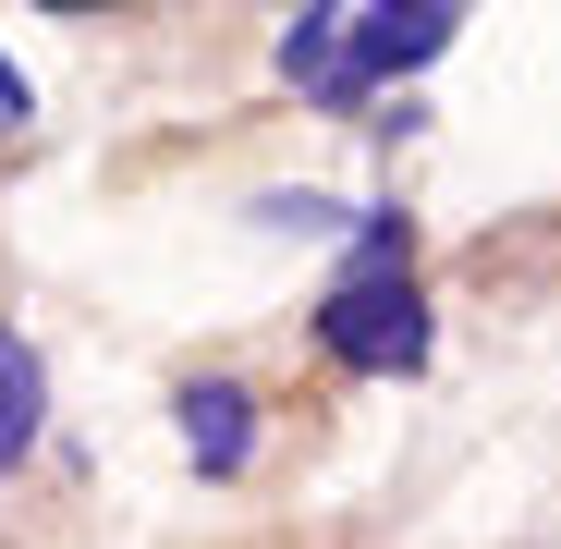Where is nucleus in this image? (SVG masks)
<instances>
[{"label":"nucleus","instance_id":"obj_1","mask_svg":"<svg viewBox=\"0 0 561 549\" xmlns=\"http://www.w3.org/2000/svg\"><path fill=\"white\" fill-rule=\"evenodd\" d=\"M318 354L342 379H415L427 366V282L415 268H366L318 294Z\"/></svg>","mask_w":561,"mask_h":549},{"label":"nucleus","instance_id":"obj_2","mask_svg":"<svg viewBox=\"0 0 561 549\" xmlns=\"http://www.w3.org/2000/svg\"><path fill=\"white\" fill-rule=\"evenodd\" d=\"M451 25H463V0H354L342 13V73L366 99H379V85H415L451 49Z\"/></svg>","mask_w":561,"mask_h":549},{"label":"nucleus","instance_id":"obj_3","mask_svg":"<svg viewBox=\"0 0 561 549\" xmlns=\"http://www.w3.org/2000/svg\"><path fill=\"white\" fill-rule=\"evenodd\" d=\"M171 427H183V451H196V477H244L256 465V391L244 379H183L171 391Z\"/></svg>","mask_w":561,"mask_h":549},{"label":"nucleus","instance_id":"obj_4","mask_svg":"<svg viewBox=\"0 0 561 549\" xmlns=\"http://www.w3.org/2000/svg\"><path fill=\"white\" fill-rule=\"evenodd\" d=\"M49 451V354L25 330H0V477Z\"/></svg>","mask_w":561,"mask_h":549},{"label":"nucleus","instance_id":"obj_5","mask_svg":"<svg viewBox=\"0 0 561 549\" xmlns=\"http://www.w3.org/2000/svg\"><path fill=\"white\" fill-rule=\"evenodd\" d=\"M280 73H294L306 99L342 73V0H318V13H294V25H280Z\"/></svg>","mask_w":561,"mask_h":549},{"label":"nucleus","instance_id":"obj_6","mask_svg":"<svg viewBox=\"0 0 561 549\" xmlns=\"http://www.w3.org/2000/svg\"><path fill=\"white\" fill-rule=\"evenodd\" d=\"M366 268H415V220H403V208H354V256H342V282H366Z\"/></svg>","mask_w":561,"mask_h":549},{"label":"nucleus","instance_id":"obj_7","mask_svg":"<svg viewBox=\"0 0 561 549\" xmlns=\"http://www.w3.org/2000/svg\"><path fill=\"white\" fill-rule=\"evenodd\" d=\"M342 220H354V208L318 196V183H306V196H294V183H280V196H256V232H306V244H318V232H342Z\"/></svg>","mask_w":561,"mask_h":549},{"label":"nucleus","instance_id":"obj_8","mask_svg":"<svg viewBox=\"0 0 561 549\" xmlns=\"http://www.w3.org/2000/svg\"><path fill=\"white\" fill-rule=\"evenodd\" d=\"M25 123H37V85L13 73V49H0V135H25Z\"/></svg>","mask_w":561,"mask_h":549},{"label":"nucleus","instance_id":"obj_9","mask_svg":"<svg viewBox=\"0 0 561 549\" xmlns=\"http://www.w3.org/2000/svg\"><path fill=\"white\" fill-rule=\"evenodd\" d=\"M37 13H135V0H37Z\"/></svg>","mask_w":561,"mask_h":549},{"label":"nucleus","instance_id":"obj_10","mask_svg":"<svg viewBox=\"0 0 561 549\" xmlns=\"http://www.w3.org/2000/svg\"><path fill=\"white\" fill-rule=\"evenodd\" d=\"M280 13H318V0H280Z\"/></svg>","mask_w":561,"mask_h":549}]
</instances>
